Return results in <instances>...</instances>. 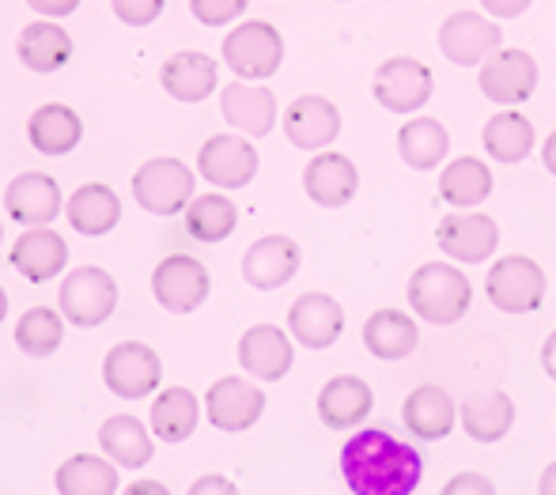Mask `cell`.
<instances>
[{
	"mask_svg": "<svg viewBox=\"0 0 556 495\" xmlns=\"http://www.w3.org/2000/svg\"><path fill=\"white\" fill-rule=\"evenodd\" d=\"M341 473L356 495H409L420 484V454L390 431H359L344 443Z\"/></svg>",
	"mask_w": 556,
	"mask_h": 495,
	"instance_id": "obj_1",
	"label": "cell"
},
{
	"mask_svg": "<svg viewBox=\"0 0 556 495\" xmlns=\"http://www.w3.org/2000/svg\"><path fill=\"white\" fill-rule=\"evenodd\" d=\"M469 303H473V288H469L466 272L454 269V265L428 262L413 272L409 306L428 326H454V321L466 318Z\"/></svg>",
	"mask_w": 556,
	"mask_h": 495,
	"instance_id": "obj_2",
	"label": "cell"
},
{
	"mask_svg": "<svg viewBox=\"0 0 556 495\" xmlns=\"http://www.w3.org/2000/svg\"><path fill=\"white\" fill-rule=\"evenodd\" d=\"M285 61V38L273 23L250 20L227 30L224 38V65L239 80H269Z\"/></svg>",
	"mask_w": 556,
	"mask_h": 495,
	"instance_id": "obj_3",
	"label": "cell"
},
{
	"mask_svg": "<svg viewBox=\"0 0 556 495\" xmlns=\"http://www.w3.org/2000/svg\"><path fill=\"white\" fill-rule=\"evenodd\" d=\"M193 182L198 178H193V170L182 160L160 155V160H148L132 175V198L152 216H178L193 201Z\"/></svg>",
	"mask_w": 556,
	"mask_h": 495,
	"instance_id": "obj_4",
	"label": "cell"
},
{
	"mask_svg": "<svg viewBox=\"0 0 556 495\" xmlns=\"http://www.w3.org/2000/svg\"><path fill=\"white\" fill-rule=\"evenodd\" d=\"M545 288H549L545 269L534 262V257H522V254L500 257V262L489 269V280H484V292H489L492 306L504 314L538 310L545 299Z\"/></svg>",
	"mask_w": 556,
	"mask_h": 495,
	"instance_id": "obj_5",
	"label": "cell"
},
{
	"mask_svg": "<svg viewBox=\"0 0 556 495\" xmlns=\"http://www.w3.org/2000/svg\"><path fill=\"white\" fill-rule=\"evenodd\" d=\"M58 303H61L65 321H73L76 329L103 326L117 306V284L106 269H99V265H84V269H73L65 280H61Z\"/></svg>",
	"mask_w": 556,
	"mask_h": 495,
	"instance_id": "obj_6",
	"label": "cell"
},
{
	"mask_svg": "<svg viewBox=\"0 0 556 495\" xmlns=\"http://www.w3.org/2000/svg\"><path fill=\"white\" fill-rule=\"evenodd\" d=\"M435 88V76L425 61L417 58H390L375 68V102L390 114H417L428 106Z\"/></svg>",
	"mask_w": 556,
	"mask_h": 495,
	"instance_id": "obj_7",
	"label": "cell"
},
{
	"mask_svg": "<svg viewBox=\"0 0 556 495\" xmlns=\"http://www.w3.org/2000/svg\"><path fill=\"white\" fill-rule=\"evenodd\" d=\"M208 288H213L208 269L190 254L163 257V262L155 265V272H152L155 303H160L163 310H170V314H193L208 299Z\"/></svg>",
	"mask_w": 556,
	"mask_h": 495,
	"instance_id": "obj_8",
	"label": "cell"
},
{
	"mask_svg": "<svg viewBox=\"0 0 556 495\" xmlns=\"http://www.w3.org/2000/svg\"><path fill=\"white\" fill-rule=\"evenodd\" d=\"M163 379V359L155 356L148 344L140 341H122L106 352L103 359V382L106 390L125 401L148 397L152 390H160Z\"/></svg>",
	"mask_w": 556,
	"mask_h": 495,
	"instance_id": "obj_9",
	"label": "cell"
},
{
	"mask_svg": "<svg viewBox=\"0 0 556 495\" xmlns=\"http://www.w3.org/2000/svg\"><path fill=\"white\" fill-rule=\"evenodd\" d=\"M435 239H440V250L446 257H454V262H462V265H481L496 254L500 227H496V219L484 216V212L462 208V212H446L440 219Z\"/></svg>",
	"mask_w": 556,
	"mask_h": 495,
	"instance_id": "obj_10",
	"label": "cell"
},
{
	"mask_svg": "<svg viewBox=\"0 0 556 495\" xmlns=\"http://www.w3.org/2000/svg\"><path fill=\"white\" fill-rule=\"evenodd\" d=\"M538 88V61L527 50H496L481 61V91L500 106H519Z\"/></svg>",
	"mask_w": 556,
	"mask_h": 495,
	"instance_id": "obj_11",
	"label": "cell"
},
{
	"mask_svg": "<svg viewBox=\"0 0 556 495\" xmlns=\"http://www.w3.org/2000/svg\"><path fill=\"white\" fill-rule=\"evenodd\" d=\"M504 30L496 27V20L481 12H454L451 20L440 27V50L454 65H481L489 53L500 50Z\"/></svg>",
	"mask_w": 556,
	"mask_h": 495,
	"instance_id": "obj_12",
	"label": "cell"
},
{
	"mask_svg": "<svg viewBox=\"0 0 556 495\" xmlns=\"http://www.w3.org/2000/svg\"><path fill=\"white\" fill-rule=\"evenodd\" d=\"M198 170L220 190H242L257 175V148L242 137H208L198 152Z\"/></svg>",
	"mask_w": 556,
	"mask_h": 495,
	"instance_id": "obj_13",
	"label": "cell"
},
{
	"mask_svg": "<svg viewBox=\"0 0 556 495\" xmlns=\"http://www.w3.org/2000/svg\"><path fill=\"white\" fill-rule=\"evenodd\" d=\"M262 412H265V390H257L254 382H247V379H235V375L213 382V390H208V397H205L208 423L220 431L254 428V423L262 420Z\"/></svg>",
	"mask_w": 556,
	"mask_h": 495,
	"instance_id": "obj_14",
	"label": "cell"
},
{
	"mask_svg": "<svg viewBox=\"0 0 556 495\" xmlns=\"http://www.w3.org/2000/svg\"><path fill=\"white\" fill-rule=\"evenodd\" d=\"M300 272V246L285 234H265L242 257V280L257 292L285 288Z\"/></svg>",
	"mask_w": 556,
	"mask_h": 495,
	"instance_id": "obj_15",
	"label": "cell"
},
{
	"mask_svg": "<svg viewBox=\"0 0 556 495\" xmlns=\"http://www.w3.org/2000/svg\"><path fill=\"white\" fill-rule=\"evenodd\" d=\"M303 190L318 208H344L359 190V170L349 155L318 152L303 170Z\"/></svg>",
	"mask_w": 556,
	"mask_h": 495,
	"instance_id": "obj_16",
	"label": "cell"
},
{
	"mask_svg": "<svg viewBox=\"0 0 556 495\" xmlns=\"http://www.w3.org/2000/svg\"><path fill=\"white\" fill-rule=\"evenodd\" d=\"M12 269H20L23 280L30 284H46V280L61 277L68 265V242L50 227H30L27 234L12 242Z\"/></svg>",
	"mask_w": 556,
	"mask_h": 495,
	"instance_id": "obj_17",
	"label": "cell"
},
{
	"mask_svg": "<svg viewBox=\"0 0 556 495\" xmlns=\"http://www.w3.org/2000/svg\"><path fill=\"white\" fill-rule=\"evenodd\" d=\"M239 364L247 375L262 382H280L295 364V348L285 329L277 326H254L239 341Z\"/></svg>",
	"mask_w": 556,
	"mask_h": 495,
	"instance_id": "obj_18",
	"label": "cell"
},
{
	"mask_svg": "<svg viewBox=\"0 0 556 495\" xmlns=\"http://www.w3.org/2000/svg\"><path fill=\"white\" fill-rule=\"evenodd\" d=\"M285 132L303 152L330 148L337 140V132H341V110L323 96H300L285 110Z\"/></svg>",
	"mask_w": 556,
	"mask_h": 495,
	"instance_id": "obj_19",
	"label": "cell"
},
{
	"mask_svg": "<svg viewBox=\"0 0 556 495\" xmlns=\"http://www.w3.org/2000/svg\"><path fill=\"white\" fill-rule=\"evenodd\" d=\"M288 329L307 348H330L344 333V310L326 292H307L295 299L292 310H288Z\"/></svg>",
	"mask_w": 556,
	"mask_h": 495,
	"instance_id": "obj_20",
	"label": "cell"
},
{
	"mask_svg": "<svg viewBox=\"0 0 556 495\" xmlns=\"http://www.w3.org/2000/svg\"><path fill=\"white\" fill-rule=\"evenodd\" d=\"M4 208L23 227H50V219L61 212V190L50 175L27 170L12 178V186L4 190Z\"/></svg>",
	"mask_w": 556,
	"mask_h": 495,
	"instance_id": "obj_21",
	"label": "cell"
},
{
	"mask_svg": "<svg viewBox=\"0 0 556 495\" xmlns=\"http://www.w3.org/2000/svg\"><path fill=\"white\" fill-rule=\"evenodd\" d=\"M375 408V394L364 379L356 375H337L323 386L318 394V420L333 431H344V428H359V423L371 416Z\"/></svg>",
	"mask_w": 556,
	"mask_h": 495,
	"instance_id": "obj_22",
	"label": "cell"
},
{
	"mask_svg": "<svg viewBox=\"0 0 556 495\" xmlns=\"http://www.w3.org/2000/svg\"><path fill=\"white\" fill-rule=\"evenodd\" d=\"M220 110L235 129L250 132V137H265L277 125V96L269 88H262V84H247V80L224 84Z\"/></svg>",
	"mask_w": 556,
	"mask_h": 495,
	"instance_id": "obj_23",
	"label": "cell"
},
{
	"mask_svg": "<svg viewBox=\"0 0 556 495\" xmlns=\"http://www.w3.org/2000/svg\"><path fill=\"white\" fill-rule=\"evenodd\" d=\"M163 91L178 102H205L220 88V65L198 50H182L163 65Z\"/></svg>",
	"mask_w": 556,
	"mask_h": 495,
	"instance_id": "obj_24",
	"label": "cell"
},
{
	"mask_svg": "<svg viewBox=\"0 0 556 495\" xmlns=\"http://www.w3.org/2000/svg\"><path fill=\"white\" fill-rule=\"evenodd\" d=\"M402 420L417 439L435 443V439H446L454 431V423H458V405H454L451 394L440 386H417L405 397Z\"/></svg>",
	"mask_w": 556,
	"mask_h": 495,
	"instance_id": "obj_25",
	"label": "cell"
},
{
	"mask_svg": "<svg viewBox=\"0 0 556 495\" xmlns=\"http://www.w3.org/2000/svg\"><path fill=\"white\" fill-rule=\"evenodd\" d=\"M65 216L73 224V231L88 234V239H103L106 231H114L117 219H122V201L111 186L103 182H88L68 198Z\"/></svg>",
	"mask_w": 556,
	"mask_h": 495,
	"instance_id": "obj_26",
	"label": "cell"
},
{
	"mask_svg": "<svg viewBox=\"0 0 556 495\" xmlns=\"http://www.w3.org/2000/svg\"><path fill=\"white\" fill-rule=\"evenodd\" d=\"M27 137L30 148L42 155H65L80 144L84 137V122L73 106H61V102H46L30 114L27 122Z\"/></svg>",
	"mask_w": 556,
	"mask_h": 495,
	"instance_id": "obj_27",
	"label": "cell"
},
{
	"mask_svg": "<svg viewBox=\"0 0 556 495\" xmlns=\"http://www.w3.org/2000/svg\"><path fill=\"white\" fill-rule=\"evenodd\" d=\"M420 341L417 321L397 306H382L364 321V344L375 359H405Z\"/></svg>",
	"mask_w": 556,
	"mask_h": 495,
	"instance_id": "obj_28",
	"label": "cell"
},
{
	"mask_svg": "<svg viewBox=\"0 0 556 495\" xmlns=\"http://www.w3.org/2000/svg\"><path fill=\"white\" fill-rule=\"evenodd\" d=\"M458 423L466 428L469 439L477 443H496L511 431L515 423V401L500 390H484V394H473L462 401L458 408Z\"/></svg>",
	"mask_w": 556,
	"mask_h": 495,
	"instance_id": "obj_29",
	"label": "cell"
},
{
	"mask_svg": "<svg viewBox=\"0 0 556 495\" xmlns=\"http://www.w3.org/2000/svg\"><path fill=\"white\" fill-rule=\"evenodd\" d=\"M15 50H20V61L30 73H58L73 58V35L65 27H58V23L38 20L30 27H23Z\"/></svg>",
	"mask_w": 556,
	"mask_h": 495,
	"instance_id": "obj_30",
	"label": "cell"
},
{
	"mask_svg": "<svg viewBox=\"0 0 556 495\" xmlns=\"http://www.w3.org/2000/svg\"><path fill=\"white\" fill-rule=\"evenodd\" d=\"M492 198V170L477 155H462V160L446 163L440 175V201L451 208H477Z\"/></svg>",
	"mask_w": 556,
	"mask_h": 495,
	"instance_id": "obj_31",
	"label": "cell"
},
{
	"mask_svg": "<svg viewBox=\"0 0 556 495\" xmlns=\"http://www.w3.org/2000/svg\"><path fill=\"white\" fill-rule=\"evenodd\" d=\"M99 446H103V454L111 461L125 469H140L152 461V435H148V428L137 420V416H125L117 412L111 420L99 428Z\"/></svg>",
	"mask_w": 556,
	"mask_h": 495,
	"instance_id": "obj_32",
	"label": "cell"
},
{
	"mask_svg": "<svg viewBox=\"0 0 556 495\" xmlns=\"http://www.w3.org/2000/svg\"><path fill=\"white\" fill-rule=\"evenodd\" d=\"M446 152H451V137L435 117H413L397 129V155L413 170H432L446 160Z\"/></svg>",
	"mask_w": 556,
	"mask_h": 495,
	"instance_id": "obj_33",
	"label": "cell"
},
{
	"mask_svg": "<svg viewBox=\"0 0 556 495\" xmlns=\"http://www.w3.org/2000/svg\"><path fill=\"white\" fill-rule=\"evenodd\" d=\"M484 152L496 163H522L534 152V125L519 114V110H504V114L484 122Z\"/></svg>",
	"mask_w": 556,
	"mask_h": 495,
	"instance_id": "obj_34",
	"label": "cell"
},
{
	"mask_svg": "<svg viewBox=\"0 0 556 495\" xmlns=\"http://www.w3.org/2000/svg\"><path fill=\"white\" fill-rule=\"evenodd\" d=\"M148 420H152V431L163 443H182L201 423V405L190 390L170 386L152 401V416H148Z\"/></svg>",
	"mask_w": 556,
	"mask_h": 495,
	"instance_id": "obj_35",
	"label": "cell"
},
{
	"mask_svg": "<svg viewBox=\"0 0 556 495\" xmlns=\"http://www.w3.org/2000/svg\"><path fill=\"white\" fill-rule=\"evenodd\" d=\"M58 492L61 495H114L117 492V469L103 461L99 454H76L58 469Z\"/></svg>",
	"mask_w": 556,
	"mask_h": 495,
	"instance_id": "obj_36",
	"label": "cell"
},
{
	"mask_svg": "<svg viewBox=\"0 0 556 495\" xmlns=\"http://www.w3.org/2000/svg\"><path fill=\"white\" fill-rule=\"evenodd\" d=\"M61 341H65V314L50 310V306H30L20 318V326H15V344L30 359L53 356L61 348Z\"/></svg>",
	"mask_w": 556,
	"mask_h": 495,
	"instance_id": "obj_37",
	"label": "cell"
},
{
	"mask_svg": "<svg viewBox=\"0 0 556 495\" xmlns=\"http://www.w3.org/2000/svg\"><path fill=\"white\" fill-rule=\"evenodd\" d=\"M239 224V208L224 193H201L186 204V231L198 242H224Z\"/></svg>",
	"mask_w": 556,
	"mask_h": 495,
	"instance_id": "obj_38",
	"label": "cell"
},
{
	"mask_svg": "<svg viewBox=\"0 0 556 495\" xmlns=\"http://www.w3.org/2000/svg\"><path fill=\"white\" fill-rule=\"evenodd\" d=\"M247 4L250 0H190V12L205 27H224V23L239 20L247 12Z\"/></svg>",
	"mask_w": 556,
	"mask_h": 495,
	"instance_id": "obj_39",
	"label": "cell"
},
{
	"mask_svg": "<svg viewBox=\"0 0 556 495\" xmlns=\"http://www.w3.org/2000/svg\"><path fill=\"white\" fill-rule=\"evenodd\" d=\"M167 8V0H114V15L129 27H148Z\"/></svg>",
	"mask_w": 556,
	"mask_h": 495,
	"instance_id": "obj_40",
	"label": "cell"
},
{
	"mask_svg": "<svg viewBox=\"0 0 556 495\" xmlns=\"http://www.w3.org/2000/svg\"><path fill=\"white\" fill-rule=\"evenodd\" d=\"M481 4H484V12H489L492 20H515V15L527 12L534 0H481Z\"/></svg>",
	"mask_w": 556,
	"mask_h": 495,
	"instance_id": "obj_41",
	"label": "cell"
},
{
	"mask_svg": "<svg viewBox=\"0 0 556 495\" xmlns=\"http://www.w3.org/2000/svg\"><path fill=\"white\" fill-rule=\"evenodd\" d=\"M30 8H35L38 15H46V20H61V15L76 12L80 8V0H27Z\"/></svg>",
	"mask_w": 556,
	"mask_h": 495,
	"instance_id": "obj_42",
	"label": "cell"
},
{
	"mask_svg": "<svg viewBox=\"0 0 556 495\" xmlns=\"http://www.w3.org/2000/svg\"><path fill=\"white\" fill-rule=\"evenodd\" d=\"M446 495H458V492H492V484H484L481 477H473V473H462V477H454L451 484L443 488Z\"/></svg>",
	"mask_w": 556,
	"mask_h": 495,
	"instance_id": "obj_43",
	"label": "cell"
},
{
	"mask_svg": "<svg viewBox=\"0 0 556 495\" xmlns=\"http://www.w3.org/2000/svg\"><path fill=\"white\" fill-rule=\"evenodd\" d=\"M542 367H545V375L556 382V329L545 337V344H542Z\"/></svg>",
	"mask_w": 556,
	"mask_h": 495,
	"instance_id": "obj_44",
	"label": "cell"
},
{
	"mask_svg": "<svg viewBox=\"0 0 556 495\" xmlns=\"http://www.w3.org/2000/svg\"><path fill=\"white\" fill-rule=\"evenodd\" d=\"M201 492H235V484H227L224 477H205L190 488V495H201Z\"/></svg>",
	"mask_w": 556,
	"mask_h": 495,
	"instance_id": "obj_45",
	"label": "cell"
},
{
	"mask_svg": "<svg viewBox=\"0 0 556 495\" xmlns=\"http://www.w3.org/2000/svg\"><path fill=\"white\" fill-rule=\"evenodd\" d=\"M542 163H545V170L556 178V129L549 132V140H545V148H542Z\"/></svg>",
	"mask_w": 556,
	"mask_h": 495,
	"instance_id": "obj_46",
	"label": "cell"
},
{
	"mask_svg": "<svg viewBox=\"0 0 556 495\" xmlns=\"http://www.w3.org/2000/svg\"><path fill=\"white\" fill-rule=\"evenodd\" d=\"M538 492H542V495H556V461L542 473V481H538Z\"/></svg>",
	"mask_w": 556,
	"mask_h": 495,
	"instance_id": "obj_47",
	"label": "cell"
},
{
	"mask_svg": "<svg viewBox=\"0 0 556 495\" xmlns=\"http://www.w3.org/2000/svg\"><path fill=\"white\" fill-rule=\"evenodd\" d=\"M132 492H167V488H163V484H137V488H129V495Z\"/></svg>",
	"mask_w": 556,
	"mask_h": 495,
	"instance_id": "obj_48",
	"label": "cell"
},
{
	"mask_svg": "<svg viewBox=\"0 0 556 495\" xmlns=\"http://www.w3.org/2000/svg\"><path fill=\"white\" fill-rule=\"evenodd\" d=\"M4 318H8V292L0 288V321H4Z\"/></svg>",
	"mask_w": 556,
	"mask_h": 495,
	"instance_id": "obj_49",
	"label": "cell"
},
{
	"mask_svg": "<svg viewBox=\"0 0 556 495\" xmlns=\"http://www.w3.org/2000/svg\"><path fill=\"white\" fill-rule=\"evenodd\" d=\"M0 239H4V227H0Z\"/></svg>",
	"mask_w": 556,
	"mask_h": 495,
	"instance_id": "obj_50",
	"label": "cell"
}]
</instances>
